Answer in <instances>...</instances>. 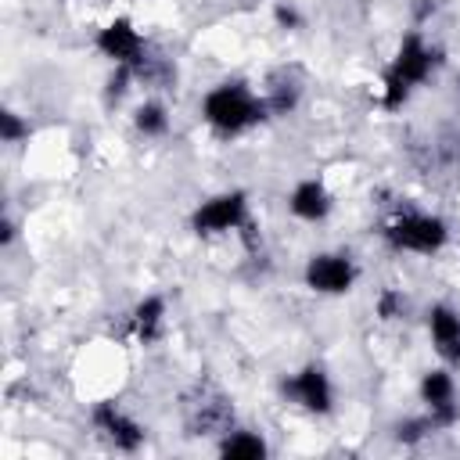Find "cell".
Listing matches in <instances>:
<instances>
[{"instance_id": "6da1fadb", "label": "cell", "mask_w": 460, "mask_h": 460, "mask_svg": "<svg viewBox=\"0 0 460 460\" xmlns=\"http://www.w3.org/2000/svg\"><path fill=\"white\" fill-rule=\"evenodd\" d=\"M270 115L266 101L241 79H226L219 86H212L201 101V119L219 133V137H237L248 133L252 126H259Z\"/></svg>"}, {"instance_id": "7a4b0ae2", "label": "cell", "mask_w": 460, "mask_h": 460, "mask_svg": "<svg viewBox=\"0 0 460 460\" xmlns=\"http://www.w3.org/2000/svg\"><path fill=\"white\" fill-rule=\"evenodd\" d=\"M435 65H438V50H435V47H428V43H424V36H420L417 29H413V32H406V36L399 40V50H395L392 65L385 68L381 108H385V111H399V108L410 101L413 86H420V83H428V79H431Z\"/></svg>"}, {"instance_id": "3957f363", "label": "cell", "mask_w": 460, "mask_h": 460, "mask_svg": "<svg viewBox=\"0 0 460 460\" xmlns=\"http://www.w3.org/2000/svg\"><path fill=\"white\" fill-rule=\"evenodd\" d=\"M381 237L395 252H417V255H435L449 241V226L442 216L431 212H399L381 226Z\"/></svg>"}, {"instance_id": "277c9868", "label": "cell", "mask_w": 460, "mask_h": 460, "mask_svg": "<svg viewBox=\"0 0 460 460\" xmlns=\"http://www.w3.org/2000/svg\"><path fill=\"white\" fill-rule=\"evenodd\" d=\"M183 428L187 435H226L234 428V406L226 392L212 381H198L194 392L183 399Z\"/></svg>"}, {"instance_id": "5b68a950", "label": "cell", "mask_w": 460, "mask_h": 460, "mask_svg": "<svg viewBox=\"0 0 460 460\" xmlns=\"http://www.w3.org/2000/svg\"><path fill=\"white\" fill-rule=\"evenodd\" d=\"M244 219H248V194L244 190H223V194H212L208 201H201L194 208L190 226H194V234L212 237V234L241 230Z\"/></svg>"}, {"instance_id": "8992f818", "label": "cell", "mask_w": 460, "mask_h": 460, "mask_svg": "<svg viewBox=\"0 0 460 460\" xmlns=\"http://www.w3.org/2000/svg\"><path fill=\"white\" fill-rule=\"evenodd\" d=\"M302 277H305V288L316 295H345V291H352L359 270L349 252H316V255H309Z\"/></svg>"}, {"instance_id": "52a82bcc", "label": "cell", "mask_w": 460, "mask_h": 460, "mask_svg": "<svg viewBox=\"0 0 460 460\" xmlns=\"http://www.w3.org/2000/svg\"><path fill=\"white\" fill-rule=\"evenodd\" d=\"M280 392L291 402H298L305 413L323 417V413L334 410V385H331V377H327V370L320 363H305L298 374L284 377L280 381Z\"/></svg>"}, {"instance_id": "ba28073f", "label": "cell", "mask_w": 460, "mask_h": 460, "mask_svg": "<svg viewBox=\"0 0 460 460\" xmlns=\"http://www.w3.org/2000/svg\"><path fill=\"white\" fill-rule=\"evenodd\" d=\"M420 402L428 406V420L435 431H446L460 420V402H456V381L446 367H435V370H424L420 377Z\"/></svg>"}, {"instance_id": "9c48e42d", "label": "cell", "mask_w": 460, "mask_h": 460, "mask_svg": "<svg viewBox=\"0 0 460 460\" xmlns=\"http://www.w3.org/2000/svg\"><path fill=\"white\" fill-rule=\"evenodd\" d=\"M97 50H101L104 58H111L115 65H129V68H137V65L147 58V43H144V36L133 29L129 18L108 22V25L97 32Z\"/></svg>"}, {"instance_id": "30bf717a", "label": "cell", "mask_w": 460, "mask_h": 460, "mask_svg": "<svg viewBox=\"0 0 460 460\" xmlns=\"http://www.w3.org/2000/svg\"><path fill=\"white\" fill-rule=\"evenodd\" d=\"M93 428L115 446V449H122V453H137L140 446H144V424L140 420H133L129 413H122L115 402H97L93 406Z\"/></svg>"}, {"instance_id": "8fae6325", "label": "cell", "mask_w": 460, "mask_h": 460, "mask_svg": "<svg viewBox=\"0 0 460 460\" xmlns=\"http://www.w3.org/2000/svg\"><path fill=\"white\" fill-rule=\"evenodd\" d=\"M288 208H291V216L302 219V223H320V219L331 216L334 198H331V190L323 187V180L309 176V180H298V183H295V190L288 194Z\"/></svg>"}, {"instance_id": "7c38bea8", "label": "cell", "mask_w": 460, "mask_h": 460, "mask_svg": "<svg viewBox=\"0 0 460 460\" xmlns=\"http://www.w3.org/2000/svg\"><path fill=\"white\" fill-rule=\"evenodd\" d=\"M428 331H431V341H435V352L449 363V367H460V313L446 302L431 305L428 313Z\"/></svg>"}, {"instance_id": "4fadbf2b", "label": "cell", "mask_w": 460, "mask_h": 460, "mask_svg": "<svg viewBox=\"0 0 460 460\" xmlns=\"http://www.w3.org/2000/svg\"><path fill=\"white\" fill-rule=\"evenodd\" d=\"M129 331L140 345L158 341L162 331H165V298L162 295H144L129 313Z\"/></svg>"}, {"instance_id": "5bb4252c", "label": "cell", "mask_w": 460, "mask_h": 460, "mask_svg": "<svg viewBox=\"0 0 460 460\" xmlns=\"http://www.w3.org/2000/svg\"><path fill=\"white\" fill-rule=\"evenodd\" d=\"M298 97H302V83H298V75L288 72V68H277V72L270 75V83H266V93H262L270 115H291V111L298 108Z\"/></svg>"}, {"instance_id": "9a60e30c", "label": "cell", "mask_w": 460, "mask_h": 460, "mask_svg": "<svg viewBox=\"0 0 460 460\" xmlns=\"http://www.w3.org/2000/svg\"><path fill=\"white\" fill-rule=\"evenodd\" d=\"M270 453L266 438L259 431H248V428H230L226 435H219V456H230V460H262Z\"/></svg>"}, {"instance_id": "2e32d148", "label": "cell", "mask_w": 460, "mask_h": 460, "mask_svg": "<svg viewBox=\"0 0 460 460\" xmlns=\"http://www.w3.org/2000/svg\"><path fill=\"white\" fill-rule=\"evenodd\" d=\"M133 126H137V133H144V137H165V133H169V111H165V104H162V101H144V104H137Z\"/></svg>"}, {"instance_id": "e0dca14e", "label": "cell", "mask_w": 460, "mask_h": 460, "mask_svg": "<svg viewBox=\"0 0 460 460\" xmlns=\"http://www.w3.org/2000/svg\"><path fill=\"white\" fill-rule=\"evenodd\" d=\"M431 431H435V428H431L428 417H410V420H399V424H395V442L417 446V442H424Z\"/></svg>"}, {"instance_id": "ac0fdd59", "label": "cell", "mask_w": 460, "mask_h": 460, "mask_svg": "<svg viewBox=\"0 0 460 460\" xmlns=\"http://www.w3.org/2000/svg\"><path fill=\"white\" fill-rule=\"evenodd\" d=\"M374 313H377L385 323L399 320V316L406 313V298H402V291H395V288H385V291L377 295V302H374Z\"/></svg>"}, {"instance_id": "d6986e66", "label": "cell", "mask_w": 460, "mask_h": 460, "mask_svg": "<svg viewBox=\"0 0 460 460\" xmlns=\"http://www.w3.org/2000/svg\"><path fill=\"white\" fill-rule=\"evenodd\" d=\"M25 137H29V122H22L11 108L0 111V140H4V144H18V140H25Z\"/></svg>"}, {"instance_id": "ffe728a7", "label": "cell", "mask_w": 460, "mask_h": 460, "mask_svg": "<svg viewBox=\"0 0 460 460\" xmlns=\"http://www.w3.org/2000/svg\"><path fill=\"white\" fill-rule=\"evenodd\" d=\"M273 14H277V22H280L284 29H302V14H298L291 4H277Z\"/></svg>"}, {"instance_id": "44dd1931", "label": "cell", "mask_w": 460, "mask_h": 460, "mask_svg": "<svg viewBox=\"0 0 460 460\" xmlns=\"http://www.w3.org/2000/svg\"><path fill=\"white\" fill-rule=\"evenodd\" d=\"M11 241H14V223H11V219H4V226H0V244L7 248Z\"/></svg>"}, {"instance_id": "7402d4cb", "label": "cell", "mask_w": 460, "mask_h": 460, "mask_svg": "<svg viewBox=\"0 0 460 460\" xmlns=\"http://www.w3.org/2000/svg\"><path fill=\"white\" fill-rule=\"evenodd\" d=\"M456 90H460V79H456Z\"/></svg>"}]
</instances>
